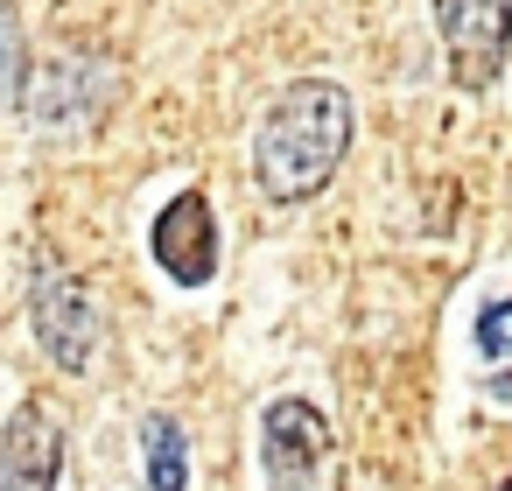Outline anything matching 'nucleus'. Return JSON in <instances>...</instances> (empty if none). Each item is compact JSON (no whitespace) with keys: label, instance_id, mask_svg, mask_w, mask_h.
Here are the masks:
<instances>
[{"label":"nucleus","instance_id":"obj_1","mask_svg":"<svg viewBox=\"0 0 512 491\" xmlns=\"http://www.w3.org/2000/svg\"><path fill=\"white\" fill-rule=\"evenodd\" d=\"M344 148H351V92L330 78H295L253 134V183L274 204H302L344 169Z\"/></svg>","mask_w":512,"mask_h":491},{"label":"nucleus","instance_id":"obj_2","mask_svg":"<svg viewBox=\"0 0 512 491\" xmlns=\"http://www.w3.org/2000/svg\"><path fill=\"white\" fill-rule=\"evenodd\" d=\"M29 323H36V344L50 351V365H57V372H92L106 323H99V309H92L85 281L64 267V253H57V246H43V253H36V274H29Z\"/></svg>","mask_w":512,"mask_h":491},{"label":"nucleus","instance_id":"obj_3","mask_svg":"<svg viewBox=\"0 0 512 491\" xmlns=\"http://www.w3.org/2000/svg\"><path fill=\"white\" fill-rule=\"evenodd\" d=\"M435 29L449 50V78L463 92L498 85L505 50H512V0H435Z\"/></svg>","mask_w":512,"mask_h":491},{"label":"nucleus","instance_id":"obj_4","mask_svg":"<svg viewBox=\"0 0 512 491\" xmlns=\"http://www.w3.org/2000/svg\"><path fill=\"white\" fill-rule=\"evenodd\" d=\"M148 253L176 288H211V274H218V211H211V197L176 190L148 225Z\"/></svg>","mask_w":512,"mask_h":491},{"label":"nucleus","instance_id":"obj_5","mask_svg":"<svg viewBox=\"0 0 512 491\" xmlns=\"http://www.w3.org/2000/svg\"><path fill=\"white\" fill-rule=\"evenodd\" d=\"M330 463V421L316 400H274L260 414V470L281 491H309Z\"/></svg>","mask_w":512,"mask_h":491},{"label":"nucleus","instance_id":"obj_6","mask_svg":"<svg viewBox=\"0 0 512 491\" xmlns=\"http://www.w3.org/2000/svg\"><path fill=\"white\" fill-rule=\"evenodd\" d=\"M106 99H113V71H106V64H92V57H57V64H43V78H36V92H29V120L50 127V134L92 127V120L106 113Z\"/></svg>","mask_w":512,"mask_h":491},{"label":"nucleus","instance_id":"obj_7","mask_svg":"<svg viewBox=\"0 0 512 491\" xmlns=\"http://www.w3.org/2000/svg\"><path fill=\"white\" fill-rule=\"evenodd\" d=\"M57 477H64V428L29 400L0 428V491H57Z\"/></svg>","mask_w":512,"mask_h":491},{"label":"nucleus","instance_id":"obj_8","mask_svg":"<svg viewBox=\"0 0 512 491\" xmlns=\"http://www.w3.org/2000/svg\"><path fill=\"white\" fill-rule=\"evenodd\" d=\"M141 456H148V491H183L190 484V449L176 414H148L141 421Z\"/></svg>","mask_w":512,"mask_h":491},{"label":"nucleus","instance_id":"obj_9","mask_svg":"<svg viewBox=\"0 0 512 491\" xmlns=\"http://www.w3.org/2000/svg\"><path fill=\"white\" fill-rule=\"evenodd\" d=\"M22 78H29L22 22H15V8H8V0H0V106H15V99H22Z\"/></svg>","mask_w":512,"mask_h":491},{"label":"nucleus","instance_id":"obj_10","mask_svg":"<svg viewBox=\"0 0 512 491\" xmlns=\"http://www.w3.org/2000/svg\"><path fill=\"white\" fill-rule=\"evenodd\" d=\"M477 351L498 365V358H512V295L505 302H491L484 316H477Z\"/></svg>","mask_w":512,"mask_h":491},{"label":"nucleus","instance_id":"obj_11","mask_svg":"<svg viewBox=\"0 0 512 491\" xmlns=\"http://www.w3.org/2000/svg\"><path fill=\"white\" fill-rule=\"evenodd\" d=\"M491 400H505V407H512V372H491Z\"/></svg>","mask_w":512,"mask_h":491},{"label":"nucleus","instance_id":"obj_12","mask_svg":"<svg viewBox=\"0 0 512 491\" xmlns=\"http://www.w3.org/2000/svg\"><path fill=\"white\" fill-rule=\"evenodd\" d=\"M491 491H512V477H505V484H491Z\"/></svg>","mask_w":512,"mask_h":491}]
</instances>
